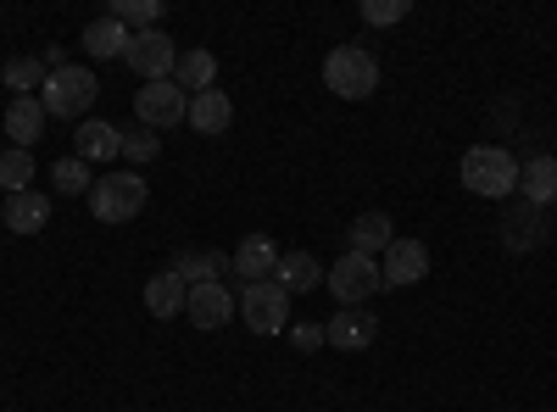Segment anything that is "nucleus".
Returning <instances> with one entry per match:
<instances>
[{
	"instance_id": "bb28decb",
	"label": "nucleus",
	"mask_w": 557,
	"mask_h": 412,
	"mask_svg": "<svg viewBox=\"0 0 557 412\" xmlns=\"http://www.w3.org/2000/svg\"><path fill=\"white\" fill-rule=\"evenodd\" d=\"M112 17H117L128 34H146V28H157V17H162V0H117Z\"/></svg>"
},
{
	"instance_id": "5701e85b",
	"label": "nucleus",
	"mask_w": 557,
	"mask_h": 412,
	"mask_svg": "<svg viewBox=\"0 0 557 412\" xmlns=\"http://www.w3.org/2000/svg\"><path fill=\"white\" fill-rule=\"evenodd\" d=\"M212 78H218V57L212 51H178V67H173V84L184 89V96H201V89H212Z\"/></svg>"
},
{
	"instance_id": "6e6552de",
	"label": "nucleus",
	"mask_w": 557,
	"mask_h": 412,
	"mask_svg": "<svg viewBox=\"0 0 557 412\" xmlns=\"http://www.w3.org/2000/svg\"><path fill=\"white\" fill-rule=\"evenodd\" d=\"M123 62L139 73V84H157V78H173V67H178V45H173L162 28L128 34V51H123Z\"/></svg>"
},
{
	"instance_id": "f3484780",
	"label": "nucleus",
	"mask_w": 557,
	"mask_h": 412,
	"mask_svg": "<svg viewBox=\"0 0 557 412\" xmlns=\"http://www.w3.org/2000/svg\"><path fill=\"white\" fill-rule=\"evenodd\" d=\"M184 301H190V285H184L173 267H162V273L146 279V312L151 317H184Z\"/></svg>"
},
{
	"instance_id": "dca6fc26",
	"label": "nucleus",
	"mask_w": 557,
	"mask_h": 412,
	"mask_svg": "<svg viewBox=\"0 0 557 412\" xmlns=\"http://www.w3.org/2000/svg\"><path fill=\"white\" fill-rule=\"evenodd\" d=\"M273 279H278V290L296 301V296H307V290L323 285V262H318L312 251H285V257H278V273H273Z\"/></svg>"
},
{
	"instance_id": "6ab92c4d",
	"label": "nucleus",
	"mask_w": 557,
	"mask_h": 412,
	"mask_svg": "<svg viewBox=\"0 0 557 412\" xmlns=\"http://www.w3.org/2000/svg\"><path fill=\"white\" fill-rule=\"evenodd\" d=\"M391 240H396V223H391L385 212H362V217L351 223V235H346V251L385 257V251H391Z\"/></svg>"
},
{
	"instance_id": "423d86ee",
	"label": "nucleus",
	"mask_w": 557,
	"mask_h": 412,
	"mask_svg": "<svg viewBox=\"0 0 557 412\" xmlns=\"http://www.w3.org/2000/svg\"><path fill=\"white\" fill-rule=\"evenodd\" d=\"M134 117L139 128H178L184 117H190V96L173 84V78H157V84H139L134 89Z\"/></svg>"
},
{
	"instance_id": "1a4fd4ad",
	"label": "nucleus",
	"mask_w": 557,
	"mask_h": 412,
	"mask_svg": "<svg viewBox=\"0 0 557 412\" xmlns=\"http://www.w3.org/2000/svg\"><path fill=\"white\" fill-rule=\"evenodd\" d=\"M380 273H385V290H407L430 273V246L424 240H391V251L380 257Z\"/></svg>"
},
{
	"instance_id": "c85d7f7f",
	"label": "nucleus",
	"mask_w": 557,
	"mask_h": 412,
	"mask_svg": "<svg viewBox=\"0 0 557 412\" xmlns=\"http://www.w3.org/2000/svg\"><path fill=\"white\" fill-rule=\"evenodd\" d=\"M123 157H128L134 167H146V162L162 157V140H157L151 128H139V123H134V128H123Z\"/></svg>"
},
{
	"instance_id": "a878e982",
	"label": "nucleus",
	"mask_w": 557,
	"mask_h": 412,
	"mask_svg": "<svg viewBox=\"0 0 557 412\" xmlns=\"http://www.w3.org/2000/svg\"><path fill=\"white\" fill-rule=\"evenodd\" d=\"M28 178H34V151H0V190L7 196H17V190H28Z\"/></svg>"
},
{
	"instance_id": "f257e3e1",
	"label": "nucleus",
	"mask_w": 557,
	"mask_h": 412,
	"mask_svg": "<svg viewBox=\"0 0 557 412\" xmlns=\"http://www.w3.org/2000/svg\"><path fill=\"white\" fill-rule=\"evenodd\" d=\"M462 185L485 201H502L519 190V157L507 146H469L462 151Z\"/></svg>"
},
{
	"instance_id": "2eb2a0df",
	"label": "nucleus",
	"mask_w": 557,
	"mask_h": 412,
	"mask_svg": "<svg viewBox=\"0 0 557 412\" xmlns=\"http://www.w3.org/2000/svg\"><path fill=\"white\" fill-rule=\"evenodd\" d=\"M0 223H7L12 235H39V228L51 223V196H39V190L7 196V212H0Z\"/></svg>"
},
{
	"instance_id": "9b49d317",
	"label": "nucleus",
	"mask_w": 557,
	"mask_h": 412,
	"mask_svg": "<svg viewBox=\"0 0 557 412\" xmlns=\"http://www.w3.org/2000/svg\"><path fill=\"white\" fill-rule=\"evenodd\" d=\"M235 312H240V307H235V296H228V285H223V279L196 285V290H190V301H184V317H190L196 329H223Z\"/></svg>"
},
{
	"instance_id": "a211bd4d",
	"label": "nucleus",
	"mask_w": 557,
	"mask_h": 412,
	"mask_svg": "<svg viewBox=\"0 0 557 412\" xmlns=\"http://www.w3.org/2000/svg\"><path fill=\"white\" fill-rule=\"evenodd\" d=\"M519 196L530 207L546 212V201H557V157H530L519 162Z\"/></svg>"
},
{
	"instance_id": "9d476101",
	"label": "nucleus",
	"mask_w": 557,
	"mask_h": 412,
	"mask_svg": "<svg viewBox=\"0 0 557 412\" xmlns=\"http://www.w3.org/2000/svg\"><path fill=\"white\" fill-rule=\"evenodd\" d=\"M374 340H380V317L362 307H341L330 317V329H323V346H335V351H368Z\"/></svg>"
},
{
	"instance_id": "0eeeda50",
	"label": "nucleus",
	"mask_w": 557,
	"mask_h": 412,
	"mask_svg": "<svg viewBox=\"0 0 557 412\" xmlns=\"http://www.w3.org/2000/svg\"><path fill=\"white\" fill-rule=\"evenodd\" d=\"M240 317H246L251 335H285L290 329V296L278 290V279L246 285L240 290Z\"/></svg>"
},
{
	"instance_id": "4be33fe9",
	"label": "nucleus",
	"mask_w": 557,
	"mask_h": 412,
	"mask_svg": "<svg viewBox=\"0 0 557 412\" xmlns=\"http://www.w3.org/2000/svg\"><path fill=\"white\" fill-rule=\"evenodd\" d=\"M84 51L96 57V62H123V51H128V28L107 12V17H96L84 28Z\"/></svg>"
},
{
	"instance_id": "cd10ccee",
	"label": "nucleus",
	"mask_w": 557,
	"mask_h": 412,
	"mask_svg": "<svg viewBox=\"0 0 557 412\" xmlns=\"http://www.w3.org/2000/svg\"><path fill=\"white\" fill-rule=\"evenodd\" d=\"M51 178H57V196H89V185H96L89 162H78V157L57 162V167H51Z\"/></svg>"
},
{
	"instance_id": "2f4dec72",
	"label": "nucleus",
	"mask_w": 557,
	"mask_h": 412,
	"mask_svg": "<svg viewBox=\"0 0 557 412\" xmlns=\"http://www.w3.org/2000/svg\"><path fill=\"white\" fill-rule=\"evenodd\" d=\"M0 134H7V128H0ZM0 151H7V140H0Z\"/></svg>"
},
{
	"instance_id": "ddd939ff",
	"label": "nucleus",
	"mask_w": 557,
	"mask_h": 412,
	"mask_svg": "<svg viewBox=\"0 0 557 412\" xmlns=\"http://www.w3.org/2000/svg\"><path fill=\"white\" fill-rule=\"evenodd\" d=\"M502 246L507 251H535V246H546V212L541 207H530V201H519L513 212L502 217Z\"/></svg>"
},
{
	"instance_id": "7ed1b4c3",
	"label": "nucleus",
	"mask_w": 557,
	"mask_h": 412,
	"mask_svg": "<svg viewBox=\"0 0 557 412\" xmlns=\"http://www.w3.org/2000/svg\"><path fill=\"white\" fill-rule=\"evenodd\" d=\"M323 84H330L341 101H368L380 89L374 51H362V45H335V51L323 57Z\"/></svg>"
},
{
	"instance_id": "412c9836",
	"label": "nucleus",
	"mask_w": 557,
	"mask_h": 412,
	"mask_svg": "<svg viewBox=\"0 0 557 412\" xmlns=\"http://www.w3.org/2000/svg\"><path fill=\"white\" fill-rule=\"evenodd\" d=\"M190 123L196 134H223L228 123H235V101L223 96V89H201V96H190Z\"/></svg>"
},
{
	"instance_id": "393cba45",
	"label": "nucleus",
	"mask_w": 557,
	"mask_h": 412,
	"mask_svg": "<svg viewBox=\"0 0 557 412\" xmlns=\"http://www.w3.org/2000/svg\"><path fill=\"white\" fill-rule=\"evenodd\" d=\"M7 89H12V101L17 96H34V89H45V78H51V67H45V57H12L7 62Z\"/></svg>"
},
{
	"instance_id": "c756f323",
	"label": "nucleus",
	"mask_w": 557,
	"mask_h": 412,
	"mask_svg": "<svg viewBox=\"0 0 557 412\" xmlns=\"http://www.w3.org/2000/svg\"><path fill=\"white\" fill-rule=\"evenodd\" d=\"M412 12V0H362V23L368 28H391Z\"/></svg>"
},
{
	"instance_id": "f03ea898",
	"label": "nucleus",
	"mask_w": 557,
	"mask_h": 412,
	"mask_svg": "<svg viewBox=\"0 0 557 412\" xmlns=\"http://www.w3.org/2000/svg\"><path fill=\"white\" fill-rule=\"evenodd\" d=\"M146 173H101L96 185H89V212H96V223H134L139 212H146Z\"/></svg>"
},
{
	"instance_id": "4468645a",
	"label": "nucleus",
	"mask_w": 557,
	"mask_h": 412,
	"mask_svg": "<svg viewBox=\"0 0 557 412\" xmlns=\"http://www.w3.org/2000/svg\"><path fill=\"white\" fill-rule=\"evenodd\" d=\"M73 157L78 162H112V157H123V128H112V123H78V134H73Z\"/></svg>"
},
{
	"instance_id": "39448f33",
	"label": "nucleus",
	"mask_w": 557,
	"mask_h": 412,
	"mask_svg": "<svg viewBox=\"0 0 557 412\" xmlns=\"http://www.w3.org/2000/svg\"><path fill=\"white\" fill-rule=\"evenodd\" d=\"M96 96H101V78L89 67H57L39 89V107H45V117H84L96 107Z\"/></svg>"
},
{
	"instance_id": "aec40b11",
	"label": "nucleus",
	"mask_w": 557,
	"mask_h": 412,
	"mask_svg": "<svg viewBox=\"0 0 557 412\" xmlns=\"http://www.w3.org/2000/svg\"><path fill=\"white\" fill-rule=\"evenodd\" d=\"M45 107H39V96H17L12 107H7V134H12V146L17 151H34V140L45 134Z\"/></svg>"
},
{
	"instance_id": "f8f14e48",
	"label": "nucleus",
	"mask_w": 557,
	"mask_h": 412,
	"mask_svg": "<svg viewBox=\"0 0 557 412\" xmlns=\"http://www.w3.org/2000/svg\"><path fill=\"white\" fill-rule=\"evenodd\" d=\"M228 267H235L240 285H262V279H273V273H278V246L268 235H246L235 246V257H228Z\"/></svg>"
},
{
	"instance_id": "20e7f679",
	"label": "nucleus",
	"mask_w": 557,
	"mask_h": 412,
	"mask_svg": "<svg viewBox=\"0 0 557 412\" xmlns=\"http://www.w3.org/2000/svg\"><path fill=\"white\" fill-rule=\"evenodd\" d=\"M323 285L341 307H368L380 290H385V273H380V257H362V251H346L341 262H330Z\"/></svg>"
},
{
	"instance_id": "b1692460",
	"label": "nucleus",
	"mask_w": 557,
	"mask_h": 412,
	"mask_svg": "<svg viewBox=\"0 0 557 412\" xmlns=\"http://www.w3.org/2000/svg\"><path fill=\"white\" fill-rule=\"evenodd\" d=\"M223 267H228V257H223V251H184V257L173 262V273H178V279L190 285V290H196V285H212Z\"/></svg>"
},
{
	"instance_id": "7c9ffc66",
	"label": "nucleus",
	"mask_w": 557,
	"mask_h": 412,
	"mask_svg": "<svg viewBox=\"0 0 557 412\" xmlns=\"http://www.w3.org/2000/svg\"><path fill=\"white\" fill-rule=\"evenodd\" d=\"M290 340H296L301 351H318V346H323V329H318V324H296V329H290Z\"/></svg>"
}]
</instances>
